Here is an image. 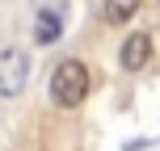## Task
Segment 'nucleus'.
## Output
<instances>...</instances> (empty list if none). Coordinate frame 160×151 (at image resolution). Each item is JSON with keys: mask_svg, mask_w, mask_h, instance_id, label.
I'll return each mask as SVG.
<instances>
[{"mask_svg": "<svg viewBox=\"0 0 160 151\" xmlns=\"http://www.w3.org/2000/svg\"><path fill=\"white\" fill-rule=\"evenodd\" d=\"M88 92H93V72H88L84 59L55 63V72H51V101L59 109H80L88 101Z\"/></svg>", "mask_w": 160, "mask_h": 151, "instance_id": "nucleus-1", "label": "nucleus"}, {"mask_svg": "<svg viewBox=\"0 0 160 151\" xmlns=\"http://www.w3.org/2000/svg\"><path fill=\"white\" fill-rule=\"evenodd\" d=\"M25 84H30V55L21 46H4L0 50V97L13 101L25 92Z\"/></svg>", "mask_w": 160, "mask_h": 151, "instance_id": "nucleus-2", "label": "nucleus"}, {"mask_svg": "<svg viewBox=\"0 0 160 151\" xmlns=\"http://www.w3.org/2000/svg\"><path fill=\"white\" fill-rule=\"evenodd\" d=\"M152 50H156V42H152V34L148 30H135V34H127V42L118 46V67L122 72H143L148 63H152Z\"/></svg>", "mask_w": 160, "mask_h": 151, "instance_id": "nucleus-3", "label": "nucleus"}, {"mask_svg": "<svg viewBox=\"0 0 160 151\" xmlns=\"http://www.w3.org/2000/svg\"><path fill=\"white\" fill-rule=\"evenodd\" d=\"M59 34H63V8H38V21H34V42L38 46H51V42H59Z\"/></svg>", "mask_w": 160, "mask_h": 151, "instance_id": "nucleus-4", "label": "nucleus"}, {"mask_svg": "<svg viewBox=\"0 0 160 151\" xmlns=\"http://www.w3.org/2000/svg\"><path fill=\"white\" fill-rule=\"evenodd\" d=\"M139 8H143V0H101V21L105 25H127L139 17Z\"/></svg>", "mask_w": 160, "mask_h": 151, "instance_id": "nucleus-5", "label": "nucleus"}]
</instances>
